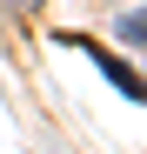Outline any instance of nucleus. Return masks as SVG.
Segmentation results:
<instances>
[{"mask_svg": "<svg viewBox=\"0 0 147 154\" xmlns=\"http://www.w3.org/2000/svg\"><path fill=\"white\" fill-rule=\"evenodd\" d=\"M120 34H134V40H147V14H127V20H120Z\"/></svg>", "mask_w": 147, "mask_h": 154, "instance_id": "1", "label": "nucleus"}]
</instances>
